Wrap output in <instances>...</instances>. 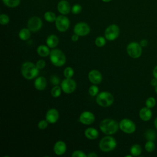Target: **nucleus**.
Masks as SVG:
<instances>
[{
  "instance_id": "obj_1",
  "label": "nucleus",
  "mask_w": 157,
  "mask_h": 157,
  "mask_svg": "<svg viewBox=\"0 0 157 157\" xmlns=\"http://www.w3.org/2000/svg\"><path fill=\"white\" fill-rule=\"evenodd\" d=\"M101 131L105 134L112 135L115 134L119 128V123L111 118H105L99 124Z\"/></svg>"
},
{
  "instance_id": "obj_2",
  "label": "nucleus",
  "mask_w": 157,
  "mask_h": 157,
  "mask_svg": "<svg viewBox=\"0 0 157 157\" xmlns=\"http://www.w3.org/2000/svg\"><path fill=\"white\" fill-rule=\"evenodd\" d=\"M39 69L36 65L30 61L23 63L21 66V72L23 77L27 80H32L38 75Z\"/></svg>"
},
{
  "instance_id": "obj_3",
  "label": "nucleus",
  "mask_w": 157,
  "mask_h": 157,
  "mask_svg": "<svg viewBox=\"0 0 157 157\" xmlns=\"http://www.w3.org/2000/svg\"><path fill=\"white\" fill-rule=\"evenodd\" d=\"M49 56L52 64L56 67H61L66 63V56L64 53L59 49L55 48L52 50L50 51Z\"/></svg>"
},
{
  "instance_id": "obj_4",
  "label": "nucleus",
  "mask_w": 157,
  "mask_h": 157,
  "mask_svg": "<svg viewBox=\"0 0 157 157\" xmlns=\"http://www.w3.org/2000/svg\"><path fill=\"white\" fill-rule=\"evenodd\" d=\"M117 145V140L113 137L108 135L101 139L99 143V147L101 151L109 152L114 150Z\"/></svg>"
},
{
  "instance_id": "obj_5",
  "label": "nucleus",
  "mask_w": 157,
  "mask_h": 157,
  "mask_svg": "<svg viewBox=\"0 0 157 157\" xmlns=\"http://www.w3.org/2000/svg\"><path fill=\"white\" fill-rule=\"evenodd\" d=\"M113 96L110 92L105 91L99 93L96 98V103L103 107L110 106L113 103Z\"/></svg>"
},
{
  "instance_id": "obj_6",
  "label": "nucleus",
  "mask_w": 157,
  "mask_h": 157,
  "mask_svg": "<svg viewBox=\"0 0 157 157\" xmlns=\"http://www.w3.org/2000/svg\"><path fill=\"white\" fill-rule=\"evenodd\" d=\"M142 46L139 43L136 42H131L128 44L126 47V52L128 55L132 58H139L142 53Z\"/></svg>"
},
{
  "instance_id": "obj_7",
  "label": "nucleus",
  "mask_w": 157,
  "mask_h": 157,
  "mask_svg": "<svg viewBox=\"0 0 157 157\" xmlns=\"http://www.w3.org/2000/svg\"><path fill=\"white\" fill-rule=\"evenodd\" d=\"M120 129L126 134H132L136 129V126L133 121L128 118H123L119 122Z\"/></svg>"
},
{
  "instance_id": "obj_8",
  "label": "nucleus",
  "mask_w": 157,
  "mask_h": 157,
  "mask_svg": "<svg viewBox=\"0 0 157 157\" xmlns=\"http://www.w3.org/2000/svg\"><path fill=\"white\" fill-rule=\"evenodd\" d=\"M120 34V28L118 25L112 24L109 25L104 31V36L105 39L109 41L115 40Z\"/></svg>"
},
{
  "instance_id": "obj_9",
  "label": "nucleus",
  "mask_w": 157,
  "mask_h": 157,
  "mask_svg": "<svg viewBox=\"0 0 157 157\" xmlns=\"http://www.w3.org/2000/svg\"><path fill=\"white\" fill-rule=\"evenodd\" d=\"M55 26L58 31L59 32L66 31L70 25V21L69 18L64 16V15H60L56 17L55 20Z\"/></svg>"
},
{
  "instance_id": "obj_10",
  "label": "nucleus",
  "mask_w": 157,
  "mask_h": 157,
  "mask_svg": "<svg viewBox=\"0 0 157 157\" xmlns=\"http://www.w3.org/2000/svg\"><path fill=\"white\" fill-rule=\"evenodd\" d=\"M61 87L62 91L66 94H71L73 93L77 87V83L75 80L71 78H66L62 80L61 83Z\"/></svg>"
},
{
  "instance_id": "obj_11",
  "label": "nucleus",
  "mask_w": 157,
  "mask_h": 157,
  "mask_svg": "<svg viewBox=\"0 0 157 157\" xmlns=\"http://www.w3.org/2000/svg\"><path fill=\"white\" fill-rule=\"evenodd\" d=\"M90 32V26L85 22L77 23L74 28V33L79 36H85Z\"/></svg>"
},
{
  "instance_id": "obj_12",
  "label": "nucleus",
  "mask_w": 157,
  "mask_h": 157,
  "mask_svg": "<svg viewBox=\"0 0 157 157\" xmlns=\"http://www.w3.org/2000/svg\"><path fill=\"white\" fill-rule=\"evenodd\" d=\"M28 28L32 32L39 31L42 26V20L38 17H33L30 18L27 23Z\"/></svg>"
},
{
  "instance_id": "obj_13",
  "label": "nucleus",
  "mask_w": 157,
  "mask_h": 157,
  "mask_svg": "<svg viewBox=\"0 0 157 157\" xmlns=\"http://www.w3.org/2000/svg\"><path fill=\"white\" fill-rule=\"evenodd\" d=\"M95 116L91 112L84 111L80 115L79 121L83 124L89 125L94 123Z\"/></svg>"
},
{
  "instance_id": "obj_14",
  "label": "nucleus",
  "mask_w": 157,
  "mask_h": 157,
  "mask_svg": "<svg viewBox=\"0 0 157 157\" xmlns=\"http://www.w3.org/2000/svg\"><path fill=\"white\" fill-rule=\"evenodd\" d=\"M88 77L90 82L94 85H98L101 83L102 80V75L101 73L96 69L90 71L88 73Z\"/></svg>"
},
{
  "instance_id": "obj_15",
  "label": "nucleus",
  "mask_w": 157,
  "mask_h": 157,
  "mask_svg": "<svg viewBox=\"0 0 157 157\" xmlns=\"http://www.w3.org/2000/svg\"><path fill=\"white\" fill-rule=\"evenodd\" d=\"M45 119L50 124H53L56 123L59 119L58 111L55 108L49 109L46 113Z\"/></svg>"
},
{
  "instance_id": "obj_16",
  "label": "nucleus",
  "mask_w": 157,
  "mask_h": 157,
  "mask_svg": "<svg viewBox=\"0 0 157 157\" xmlns=\"http://www.w3.org/2000/svg\"><path fill=\"white\" fill-rule=\"evenodd\" d=\"M57 9L61 14L66 15L70 12L71 7L68 1L66 0H61L57 4Z\"/></svg>"
},
{
  "instance_id": "obj_17",
  "label": "nucleus",
  "mask_w": 157,
  "mask_h": 157,
  "mask_svg": "<svg viewBox=\"0 0 157 157\" xmlns=\"http://www.w3.org/2000/svg\"><path fill=\"white\" fill-rule=\"evenodd\" d=\"M66 144L64 141L62 140L57 141L53 146L54 153L58 156H61L64 154L66 151Z\"/></svg>"
},
{
  "instance_id": "obj_18",
  "label": "nucleus",
  "mask_w": 157,
  "mask_h": 157,
  "mask_svg": "<svg viewBox=\"0 0 157 157\" xmlns=\"http://www.w3.org/2000/svg\"><path fill=\"white\" fill-rule=\"evenodd\" d=\"M139 115L140 118L142 121H147L152 117V111L151 110V109L147 107H144L140 110Z\"/></svg>"
},
{
  "instance_id": "obj_19",
  "label": "nucleus",
  "mask_w": 157,
  "mask_h": 157,
  "mask_svg": "<svg viewBox=\"0 0 157 157\" xmlns=\"http://www.w3.org/2000/svg\"><path fill=\"white\" fill-rule=\"evenodd\" d=\"M47 80L42 76H39L36 78L34 83V87L39 91H42L46 88L47 86Z\"/></svg>"
},
{
  "instance_id": "obj_20",
  "label": "nucleus",
  "mask_w": 157,
  "mask_h": 157,
  "mask_svg": "<svg viewBox=\"0 0 157 157\" xmlns=\"http://www.w3.org/2000/svg\"><path fill=\"white\" fill-rule=\"evenodd\" d=\"M85 136L88 139L94 140L98 137L99 132L96 129H95L93 127H90L85 129Z\"/></svg>"
},
{
  "instance_id": "obj_21",
  "label": "nucleus",
  "mask_w": 157,
  "mask_h": 157,
  "mask_svg": "<svg viewBox=\"0 0 157 157\" xmlns=\"http://www.w3.org/2000/svg\"><path fill=\"white\" fill-rule=\"evenodd\" d=\"M46 44L49 48H54L58 45L59 39L56 35L51 34L47 37L46 39Z\"/></svg>"
},
{
  "instance_id": "obj_22",
  "label": "nucleus",
  "mask_w": 157,
  "mask_h": 157,
  "mask_svg": "<svg viewBox=\"0 0 157 157\" xmlns=\"http://www.w3.org/2000/svg\"><path fill=\"white\" fill-rule=\"evenodd\" d=\"M37 53L41 57H46L50 55V51L48 46L40 45L37 48Z\"/></svg>"
},
{
  "instance_id": "obj_23",
  "label": "nucleus",
  "mask_w": 157,
  "mask_h": 157,
  "mask_svg": "<svg viewBox=\"0 0 157 157\" xmlns=\"http://www.w3.org/2000/svg\"><path fill=\"white\" fill-rule=\"evenodd\" d=\"M20 39L22 40H26L31 36V31L28 28H22L18 33Z\"/></svg>"
},
{
  "instance_id": "obj_24",
  "label": "nucleus",
  "mask_w": 157,
  "mask_h": 157,
  "mask_svg": "<svg viewBox=\"0 0 157 157\" xmlns=\"http://www.w3.org/2000/svg\"><path fill=\"white\" fill-rule=\"evenodd\" d=\"M131 155L133 156H138L142 153V147L139 144H134L130 148Z\"/></svg>"
},
{
  "instance_id": "obj_25",
  "label": "nucleus",
  "mask_w": 157,
  "mask_h": 157,
  "mask_svg": "<svg viewBox=\"0 0 157 157\" xmlns=\"http://www.w3.org/2000/svg\"><path fill=\"white\" fill-rule=\"evenodd\" d=\"M44 17L45 20L47 22H49V23H52V22L55 21V20L56 19V17H56V15L55 14V13H53L52 11L46 12L44 13Z\"/></svg>"
},
{
  "instance_id": "obj_26",
  "label": "nucleus",
  "mask_w": 157,
  "mask_h": 157,
  "mask_svg": "<svg viewBox=\"0 0 157 157\" xmlns=\"http://www.w3.org/2000/svg\"><path fill=\"white\" fill-rule=\"evenodd\" d=\"M2 2L6 6L10 8H14L20 4V0H2Z\"/></svg>"
},
{
  "instance_id": "obj_27",
  "label": "nucleus",
  "mask_w": 157,
  "mask_h": 157,
  "mask_svg": "<svg viewBox=\"0 0 157 157\" xmlns=\"http://www.w3.org/2000/svg\"><path fill=\"white\" fill-rule=\"evenodd\" d=\"M61 91L62 89L61 86L59 85H55L51 90V94L54 98H58L61 95Z\"/></svg>"
},
{
  "instance_id": "obj_28",
  "label": "nucleus",
  "mask_w": 157,
  "mask_h": 157,
  "mask_svg": "<svg viewBox=\"0 0 157 157\" xmlns=\"http://www.w3.org/2000/svg\"><path fill=\"white\" fill-rule=\"evenodd\" d=\"M145 136L146 139L148 140H154L156 139V132L155 131H153V129H148L145 133Z\"/></svg>"
},
{
  "instance_id": "obj_29",
  "label": "nucleus",
  "mask_w": 157,
  "mask_h": 157,
  "mask_svg": "<svg viewBox=\"0 0 157 157\" xmlns=\"http://www.w3.org/2000/svg\"><path fill=\"white\" fill-rule=\"evenodd\" d=\"M74 74V71L72 67L68 66L66 67L63 71V75L65 77V78H71L73 77Z\"/></svg>"
},
{
  "instance_id": "obj_30",
  "label": "nucleus",
  "mask_w": 157,
  "mask_h": 157,
  "mask_svg": "<svg viewBox=\"0 0 157 157\" xmlns=\"http://www.w3.org/2000/svg\"><path fill=\"white\" fill-rule=\"evenodd\" d=\"M145 149L147 152L151 153L155 149V144L153 140H148L145 144Z\"/></svg>"
},
{
  "instance_id": "obj_31",
  "label": "nucleus",
  "mask_w": 157,
  "mask_h": 157,
  "mask_svg": "<svg viewBox=\"0 0 157 157\" xmlns=\"http://www.w3.org/2000/svg\"><path fill=\"white\" fill-rule=\"evenodd\" d=\"M88 93L91 96H97L99 93V88L96 85L93 84L88 88Z\"/></svg>"
},
{
  "instance_id": "obj_32",
  "label": "nucleus",
  "mask_w": 157,
  "mask_h": 157,
  "mask_svg": "<svg viewBox=\"0 0 157 157\" xmlns=\"http://www.w3.org/2000/svg\"><path fill=\"white\" fill-rule=\"evenodd\" d=\"M106 44V39L102 36H99L95 39V44L98 47H102Z\"/></svg>"
},
{
  "instance_id": "obj_33",
  "label": "nucleus",
  "mask_w": 157,
  "mask_h": 157,
  "mask_svg": "<svg viewBox=\"0 0 157 157\" xmlns=\"http://www.w3.org/2000/svg\"><path fill=\"white\" fill-rule=\"evenodd\" d=\"M145 105L150 109L153 108L156 105V99L153 97L148 98L145 101Z\"/></svg>"
},
{
  "instance_id": "obj_34",
  "label": "nucleus",
  "mask_w": 157,
  "mask_h": 157,
  "mask_svg": "<svg viewBox=\"0 0 157 157\" xmlns=\"http://www.w3.org/2000/svg\"><path fill=\"white\" fill-rule=\"evenodd\" d=\"M9 17L4 13H2L0 15V23L2 25H6L9 23Z\"/></svg>"
},
{
  "instance_id": "obj_35",
  "label": "nucleus",
  "mask_w": 157,
  "mask_h": 157,
  "mask_svg": "<svg viewBox=\"0 0 157 157\" xmlns=\"http://www.w3.org/2000/svg\"><path fill=\"white\" fill-rule=\"evenodd\" d=\"M82 6L78 4H74L72 7H71V12L73 14H78L82 12Z\"/></svg>"
},
{
  "instance_id": "obj_36",
  "label": "nucleus",
  "mask_w": 157,
  "mask_h": 157,
  "mask_svg": "<svg viewBox=\"0 0 157 157\" xmlns=\"http://www.w3.org/2000/svg\"><path fill=\"white\" fill-rule=\"evenodd\" d=\"M48 122L47 121V120H42L40 121H39L38 124H37V127L39 129H45L47 128L48 125Z\"/></svg>"
},
{
  "instance_id": "obj_37",
  "label": "nucleus",
  "mask_w": 157,
  "mask_h": 157,
  "mask_svg": "<svg viewBox=\"0 0 157 157\" xmlns=\"http://www.w3.org/2000/svg\"><path fill=\"white\" fill-rule=\"evenodd\" d=\"M71 156L72 157H87V155L81 150H75L73 151Z\"/></svg>"
},
{
  "instance_id": "obj_38",
  "label": "nucleus",
  "mask_w": 157,
  "mask_h": 157,
  "mask_svg": "<svg viewBox=\"0 0 157 157\" xmlns=\"http://www.w3.org/2000/svg\"><path fill=\"white\" fill-rule=\"evenodd\" d=\"M50 82L52 83V85H58L59 82H60V80L59 78L56 75H52L50 77Z\"/></svg>"
},
{
  "instance_id": "obj_39",
  "label": "nucleus",
  "mask_w": 157,
  "mask_h": 157,
  "mask_svg": "<svg viewBox=\"0 0 157 157\" xmlns=\"http://www.w3.org/2000/svg\"><path fill=\"white\" fill-rule=\"evenodd\" d=\"M45 64H46L45 61L44 59H39L36 63V65L37 67L39 70L40 69H42L43 68H44L45 66Z\"/></svg>"
},
{
  "instance_id": "obj_40",
  "label": "nucleus",
  "mask_w": 157,
  "mask_h": 157,
  "mask_svg": "<svg viewBox=\"0 0 157 157\" xmlns=\"http://www.w3.org/2000/svg\"><path fill=\"white\" fill-rule=\"evenodd\" d=\"M139 44L142 47H146L148 45V41L146 39H142L140 41Z\"/></svg>"
},
{
  "instance_id": "obj_41",
  "label": "nucleus",
  "mask_w": 157,
  "mask_h": 157,
  "mask_svg": "<svg viewBox=\"0 0 157 157\" xmlns=\"http://www.w3.org/2000/svg\"><path fill=\"white\" fill-rule=\"evenodd\" d=\"M78 37H79V36H78L77 34H74L72 36H71V40H72V41H73V42H76V41H77L78 40Z\"/></svg>"
},
{
  "instance_id": "obj_42",
  "label": "nucleus",
  "mask_w": 157,
  "mask_h": 157,
  "mask_svg": "<svg viewBox=\"0 0 157 157\" xmlns=\"http://www.w3.org/2000/svg\"><path fill=\"white\" fill-rule=\"evenodd\" d=\"M153 75L157 79V65L153 69Z\"/></svg>"
},
{
  "instance_id": "obj_43",
  "label": "nucleus",
  "mask_w": 157,
  "mask_h": 157,
  "mask_svg": "<svg viewBox=\"0 0 157 157\" xmlns=\"http://www.w3.org/2000/svg\"><path fill=\"white\" fill-rule=\"evenodd\" d=\"M150 83H151V85L152 86H155L156 85H157V79L154 77V78L151 80Z\"/></svg>"
},
{
  "instance_id": "obj_44",
  "label": "nucleus",
  "mask_w": 157,
  "mask_h": 157,
  "mask_svg": "<svg viewBox=\"0 0 157 157\" xmlns=\"http://www.w3.org/2000/svg\"><path fill=\"white\" fill-rule=\"evenodd\" d=\"M88 157H97L98 155L95 152H90L87 155Z\"/></svg>"
},
{
  "instance_id": "obj_45",
  "label": "nucleus",
  "mask_w": 157,
  "mask_h": 157,
  "mask_svg": "<svg viewBox=\"0 0 157 157\" xmlns=\"http://www.w3.org/2000/svg\"><path fill=\"white\" fill-rule=\"evenodd\" d=\"M154 125H155L156 129H157V117L155 118V120L154 121Z\"/></svg>"
},
{
  "instance_id": "obj_46",
  "label": "nucleus",
  "mask_w": 157,
  "mask_h": 157,
  "mask_svg": "<svg viewBox=\"0 0 157 157\" xmlns=\"http://www.w3.org/2000/svg\"><path fill=\"white\" fill-rule=\"evenodd\" d=\"M103 2H110V1H111L112 0H102Z\"/></svg>"
},
{
  "instance_id": "obj_47",
  "label": "nucleus",
  "mask_w": 157,
  "mask_h": 157,
  "mask_svg": "<svg viewBox=\"0 0 157 157\" xmlns=\"http://www.w3.org/2000/svg\"><path fill=\"white\" fill-rule=\"evenodd\" d=\"M155 91L156 93L157 94V85H156V86H155Z\"/></svg>"
}]
</instances>
